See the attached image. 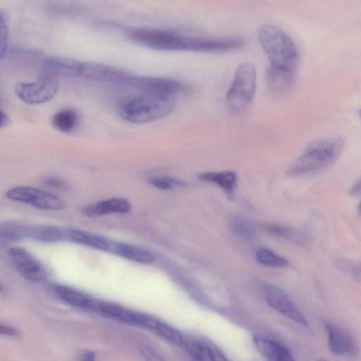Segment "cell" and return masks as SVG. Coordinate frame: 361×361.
<instances>
[{
	"label": "cell",
	"instance_id": "8992f818",
	"mask_svg": "<svg viewBox=\"0 0 361 361\" xmlns=\"http://www.w3.org/2000/svg\"><path fill=\"white\" fill-rule=\"evenodd\" d=\"M59 87L58 76L42 71L35 81L16 84L14 90L23 102L39 104L51 100L56 94Z\"/></svg>",
	"mask_w": 361,
	"mask_h": 361
},
{
	"label": "cell",
	"instance_id": "e0dca14e",
	"mask_svg": "<svg viewBox=\"0 0 361 361\" xmlns=\"http://www.w3.org/2000/svg\"><path fill=\"white\" fill-rule=\"evenodd\" d=\"M65 235L73 242L94 249L114 252L116 242L106 238L75 229L66 231Z\"/></svg>",
	"mask_w": 361,
	"mask_h": 361
},
{
	"label": "cell",
	"instance_id": "6da1fadb",
	"mask_svg": "<svg viewBox=\"0 0 361 361\" xmlns=\"http://www.w3.org/2000/svg\"><path fill=\"white\" fill-rule=\"evenodd\" d=\"M127 35L133 42L158 51L221 52L224 47L221 39L188 36L166 29L134 28Z\"/></svg>",
	"mask_w": 361,
	"mask_h": 361
},
{
	"label": "cell",
	"instance_id": "8fae6325",
	"mask_svg": "<svg viewBox=\"0 0 361 361\" xmlns=\"http://www.w3.org/2000/svg\"><path fill=\"white\" fill-rule=\"evenodd\" d=\"M99 314L125 323L145 328L149 316L132 311L118 305L97 301L94 310Z\"/></svg>",
	"mask_w": 361,
	"mask_h": 361
},
{
	"label": "cell",
	"instance_id": "7402d4cb",
	"mask_svg": "<svg viewBox=\"0 0 361 361\" xmlns=\"http://www.w3.org/2000/svg\"><path fill=\"white\" fill-rule=\"evenodd\" d=\"M114 254L142 264H151L155 259L150 252L143 248L119 242L116 243Z\"/></svg>",
	"mask_w": 361,
	"mask_h": 361
},
{
	"label": "cell",
	"instance_id": "5b68a950",
	"mask_svg": "<svg viewBox=\"0 0 361 361\" xmlns=\"http://www.w3.org/2000/svg\"><path fill=\"white\" fill-rule=\"evenodd\" d=\"M257 88V73L254 64L240 63L234 75L231 86L226 94V104L230 111L240 113L252 102Z\"/></svg>",
	"mask_w": 361,
	"mask_h": 361
},
{
	"label": "cell",
	"instance_id": "f1b7e54d",
	"mask_svg": "<svg viewBox=\"0 0 361 361\" xmlns=\"http://www.w3.org/2000/svg\"><path fill=\"white\" fill-rule=\"evenodd\" d=\"M8 17L7 13L1 10V42H0V55L2 59L6 53L8 36Z\"/></svg>",
	"mask_w": 361,
	"mask_h": 361
},
{
	"label": "cell",
	"instance_id": "ba28073f",
	"mask_svg": "<svg viewBox=\"0 0 361 361\" xmlns=\"http://www.w3.org/2000/svg\"><path fill=\"white\" fill-rule=\"evenodd\" d=\"M264 295L267 303L273 309L304 326H308L306 317L284 290L274 284L267 283L264 287Z\"/></svg>",
	"mask_w": 361,
	"mask_h": 361
},
{
	"label": "cell",
	"instance_id": "44dd1931",
	"mask_svg": "<svg viewBox=\"0 0 361 361\" xmlns=\"http://www.w3.org/2000/svg\"><path fill=\"white\" fill-rule=\"evenodd\" d=\"M198 178L202 181L219 185L230 197L233 195L237 182L235 172L231 171L207 172L200 174Z\"/></svg>",
	"mask_w": 361,
	"mask_h": 361
},
{
	"label": "cell",
	"instance_id": "5bb4252c",
	"mask_svg": "<svg viewBox=\"0 0 361 361\" xmlns=\"http://www.w3.org/2000/svg\"><path fill=\"white\" fill-rule=\"evenodd\" d=\"M131 210V204L123 197H111L90 204L82 209L85 216L94 217L109 214H126Z\"/></svg>",
	"mask_w": 361,
	"mask_h": 361
},
{
	"label": "cell",
	"instance_id": "603a6c76",
	"mask_svg": "<svg viewBox=\"0 0 361 361\" xmlns=\"http://www.w3.org/2000/svg\"><path fill=\"white\" fill-rule=\"evenodd\" d=\"M78 113L71 109H63L56 112L52 117V125L62 133H70L78 126Z\"/></svg>",
	"mask_w": 361,
	"mask_h": 361
},
{
	"label": "cell",
	"instance_id": "7c38bea8",
	"mask_svg": "<svg viewBox=\"0 0 361 361\" xmlns=\"http://www.w3.org/2000/svg\"><path fill=\"white\" fill-rule=\"evenodd\" d=\"M330 351L336 356L355 355L357 346L354 339L345 331L330 322L324 323Z\"/></svg>",
	"mask_w": 361,
	"mask_h": 361
},
{
	"label": "cell",
	"instance_id": "d6a6232c",
	"mask_svg": "<svg viewBox=\"0 0 361 361\" xmlns=\"http://www.w3.org/2000/svg\"><path fill=\"white\" fill-rule=\"evenodd\" d=\"M142 354L148 360H161L160 357L152 350L145 348L142 350Z\"/></svg>",
	"mask_w": 361,
	"mask_h": 361
},
{
	"label": "cell",
	"instance_id": "e575fe53",
	"mask_svg": "<svg viewBox=\"0 0 361 361\" xmlns=\"http://www.w3.org/2000/svg\"><path fill=\"white\" fill-rule=\"evenodd\" d=\"M8 122V116L6 113H4L2 110L1 111V118H0V123L1 126L3 127L7 124Z\"/></svg>",
	"mask_w": 361,
	"mask_h": 361
},
{
	"label": "cell",
	"instance_id": "ffe728a7",
	"mask_svg": "<svg viewBox=\"0 0 361 361\" xmlns=\"http://www.w3.org/2000/svg\"><path fill=\"white\" fill-rule=\"evenodd\" d=\"M183 345L197 360H225L226 358L216 347L192 339L184 338Z\"/></svg>",
	"mask_w": 361,
	"mask_h": 361
},
{
	"label": "cell",
	"instance_id": "277c9868",
	"mask_svg": "<svg viewBox=\"0 0 361 361\" xmlns=\"http://www.w3.org/2000/svg\"><path fill=\"white\" fill-rule=\"evenodd\" d=\"M257 37L271 66L295 71L299 62V52L288 34L275 25L263 24L257 30Z\"/></svg>",
	"mask_w": 361,
	"mask_h": 361
},
{
	"label": "cell",
	"instance_id": "83f0119b",
	"mask_svg": "<svg viewBox=\"0 0 361 361\" xmlns=\"http://www.w3.org/2000/svg\"><path fill=\"white\" fill-rule=\"evenodd\" d=\"M230 226L232 231L240 238L250 239L254 235L250 224L241 216H233L230 220Z\"/></svg>",
	"mask_w": 361,
	"mask_h": 361
},
{
	"label": "cell",
	"instance_id": "cb8c5ba5",
	"mask_svg": "<svg viewBox=\"0 0 361 361\" xmlns=\"http://www.w3.org/2000/svg\"><path fill=\"white\" fill-rule=\"evenodd\" d=\"M63 235H65V232L56 226L27 227V236L43 242L59 241L63 238Z\"/></svg>",
	"mask_w": 361,
	"mask_h": 361
},
{
	"label": "cell",
	"instance_id": "30bf717a",
	"mask_svg": "<svg viewBox=\"0 0 361 361\" xmlns=\"http://www.w3.org/2000/svg\"><path fill=\"white\" fill-rule=\"evenodd\" d=\"M125 83L140 92L165 93L176 96L188 90V87L185 84L175 80L162 78L129 75Z\"/></svg>",
	"mask_w": 361,
	"mask_h": 361
},
{
	"label": "cell",
	"instance_id": "d6986e66",
	"mask_svg": "<svg viewBox=\"0 0 361 361\" xmlns=\"http://www.w3.org/2000/svg\"><path fill=\"white\" fill-rule=\"evenodd\" d=\"M255 345L260 353L272 361L293 360L291 353L287 348L274 341L255 336Z\"/></svg>",
	"mask_w": 361,
	"mask_h": 361
},
{
	"label": "cell",
	"instance_id": "9a60e30c",
	"mask_svg": "<svg viewBox=\"0 0 361 361\" xmlns=\"http://www.w3.org/2000/svg\"><path fill=\"white\" fill-rule=\"evenodd\" d=\"M82 62L71 59L47 56L42 62V71L52 73L58 77H78Z\"/></svg>",
	"mask_w": 361,
	"mask_h": 361
},
{
	"label": "cell",
	"instance_id": "4dcf8cb0",
	"mask_svg": "<svg viewBox=\"0 0 361 361\" xmlns=\"http://www.w3.org/2000/svg\"><path fill=\"white\" fill-rule=\"evenodd\" d=\"M0 333L2 335L13 336L18 334V331L7 324L1 323L0 324Z\"/></svg>",
	"mask_w": 361,
	"mask_h": 361
},
{
	"label": "cell",
	"instance_id": "4fadbf2b",
	"mask_svg": "<svg viewBox=\"0 0 361 361\" xmlns=\"http://www.w3.org/2000/svg\"><path fill=\"white\" fill-rule=\"evenodd\" d=\"M129 75L107 65L94 62H82L79 78L96 81L124 83Z\"/></svg>",
	"mask_w": 361,
	"mask_h": 361
},
{
	"label": "cell",
	"instance_id": "4316f807",
	"mask_svg": "<svg viewBox=\"0 0 361 361\" xmlns=\"http://www.w3.org/2000/svg\"><path fill=\"white\" fill-rule=\"evenodd\" d=\"M154 331L171 343L177 345H183L184 338L176 329L170 325L159 320Z\"/></svg>",
	"mask_w": 361,
	"mask_h": 361
},
{
	"label": "cell",
	"instance_id": "d4e9b609",
	"mask_svg": "<svg viewBox=\"0 0 361 361\" xmlns=\"http://www.w3.org/2000/svg\"><path fill=\"white\" fill-rule=\"evenodd\" d=\"M255 255L256 260L264 266L283 268L288 265L287 259L267 248L258 249Z\"/></svg>",
	"mask_w": 361,
	"mask_h": 361
},
{
	"label": "cell",
	"instance_id": "d590c367",
	"mask_svg": "<svg viewBox=\"0 0 361 361\" xmlns=\"http://www.w3.org/2000/svg\"><path fill=\"white\" fill-rule=\"evenodd\" d=\"M357 214L361 216V200L359 202V204L357 205Z\"/></svg>",
	"mask_w": 361,
	"mask_h": 361
},
{
	"label": "cell",
	"instance_id": "2e32d148",
	"mask_svg": "<svg viewBox=\"0 0 361 361\" xmlns=\"http://www.w3.org/2000/svg\"><path fill=\"white\" fill-rule=\"evenodd\" d=\"M295 80V71L270 66L267 72V81L269 90L276 95L287 92Z\"/></svg>",
	"mask_w": 361,
	"mask_h": 361
},
{
	"label": "cell",
	"instance_id": "8d00e7d4",
	"mask_svg": "<svg viewBox=\"0 0 361 361\" xmlns=\"http://www.w3.org/2000/svg\"><path fill=\"white\" fill-rule=\"evenodd\" d=\"M358 114H359V116H360V120H361V109L359 110Z\"/></svg>",
	"mask_w": 361,
	"mask_h": 361
},
{
	"label": "cell",
	"instance_id": "836d02e7",
	"mask_svg": "<svg viewBox=\"0 0 361 361\" xmlns=\"http://www.w3.org/2000/svg\"><path fill=\"white\" fill-rule=\"evenodd\" d=\"M82 360L85 361H92L95 359V354L92 351H87L85 352L82 355L81 358Z\"/></svg>",
	"mask_w": 361,
	"mask_h": 361
},
{
	"label": "cell",
	"instance_id": "f546056e",
	"mask_svg": "<svg viewBox=\"0 0 361 361\" xmlns=\"http://www.w3.org/2000/svg\"><path fill=\"white\" fill-rule=\"evenodd\" d=\"M43 183L49 188L57 190H64L67 186L63 180L56 177H46L43 180Z\"/></svg>",
	"mask_w": 361,
	"mask_h": 361
},
{
	"label": "cell",
	"instance_id": "484cf974",
	"mask_svg": "<svg viewBox=\"0 0 361 361\" xmlns=\"http://www.w3.org/2000/svg\"><path fill=\"white\" fill-rule=\"evenodd\" d=\"M152 186L162 190H171L175 188H185L188 183L169 176H150L147 179Z\"/></svg>",
	"mask_w": 361,
	"mask_h": 361
},
{
	"label": "cell",
	"instance_id": "52a82bcc",
	"mask_svg": "<svg viewBox=\"0 0 361 361\" xmlns=\"http://www.w3.org/2000/svg\"><path fill=\"white\" fill-rule=\"evenodd\" d=\"M6 197L11 200L31 204L41 209L61 210L66 207L63 200L58 196L30 186L10 188L7 190Z\"/></svg>",
	"mask_w": 361,
	"mask_h": 361
},
{
	"label": "cell",
	"instance_id": "7a4b0ae2",
	"mask_svg": "<svg viewBox=\"0 0 361 361\" xmlns=\"http://www.w3.org/2000/svg\"><path fill=\"white\" fill-rule=\"evenodd\" d=\"M344 145V140L340 137L319 140L310 143L287 169L286 176H300L327 169L339 158Z\"/></svg>",
	"mask_w": 361,
	"mask_h": 361
},
{
	"label": "cell",
	"instance_id": "1f68e13d",
	"mask_svg": "<svg viewBox=\"0 0 361 361\" xmlns=\"http://www.w3.org/2000/svg\"><path fill=\"white\" fill-rule=\"evenodd\" d=\"M349 194L353 197H356L361 195V176L352 185V187L350 189Z\"/></svg>",
	"mask_w": 361,
	"mask_h": 361
},
{
	"label": "cell",
	"instance_id": "ac0fdd59",
	"mask_svg": "<svg viewBox=\"0 0 361 361\" xmlns=\"http://www.w3.org/2000/svg\"><path fill=\"white\" fill-rule=\"evenodd\" d=\"M54 293L66 304L81 309L93 310L97 302L87 294L66 286H55Z\"/></svg>",
	"mask_w": 361,
	"mask_h": 361
},
{
	"label": "cell",
	"instance_id": "9c48e42d",
	"mask_svg": "<svg viewBox=\"0 0 361 361\" xmlns=\"http://www.w3.org/2000/svg\"><path fill=\"white\" fill-rule=\"evenodd\" d=\"M8 254L13 267L24 279L32 282L46 279L47 273L44 266L25 249L13 247Z\"/></svg>",
	"mask_w": 361,
	"mask_h": 361
},
{
	"label": "cell",
	"instance_id": "3957f363",
	"mask_svg": "<svg viewBox=\"0 0 361 361\" xmlns=\"http://www.w3.org/2000/svg\"><path fill=\"white\" fill-rule=\"evenodd\" d=\"M176 95L140 92L119 109L121 117L130 123H145L169 115L174 109Z\"/></svg>",
	"mask_w": 361,
	"mask_h": 361
}]
</instances>
